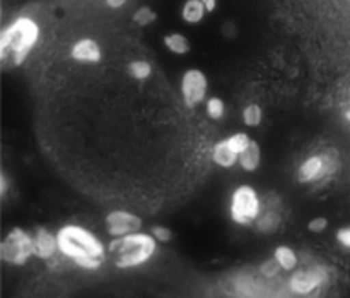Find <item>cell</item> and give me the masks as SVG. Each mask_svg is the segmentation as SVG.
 Instances as JSON below:
<instances>
[{
	"mask_svg": "<svg viewBox=\"0 0 350 298\" xmlns=\"http://www.w3.org/2000/svg\"><path fill=\"white\" fill-rule=\"evenodd\" d=\"M340 166V154L335 147L313 151L296 168V180L301 185H313L334 177Z\"/></svg>",
	"mask_w": 350,
	"mask_h": 298,
	"instance_id": "obj_6",
	"label": "cell"
},
{
	"mask_svg": "<svg viewBox=\"0 0 350 298\" xmlns=\"http://www.w3.org/2000/svg\"><path fill=\"white\" fill-rule=\"evenodd\" d=\"M272 256L275 257L277 262L280 264V267L284 269V273H293L294 269L301 266V257L299 253L294 250V247L287 245V243H280L273 249Z\"/></svg>",
	"mask_w": 350,
	"mask_h": 298,
	"instance_id": "obj_15",
	"label": "cell"
},
{
	"mask_svg": "<svg viewBox=\"0 0 350 298\" xmlns=\"http://www.w3.org/2000/svg\"><path fill=\"white\" fill-rule=\"evenodd\" d=\"M328 226H330V221H328L327 216H314V218H311L310 221H308L306 228L308 232L313 233V235H321V233L327 232Z\"/></svg>",
	"mask_w": 350,
	"mask_h": 298,
	"instance_id": "obj_24",
	"label": "cell"
},
{
	"mask_svg": "<svg viewBox=\"0 0 350 298\" xmlns=\"http://www.w3.org/2000/svg\"><path fill=\"white\" fill-rule=\"evenodd\" d=\"M58 252L62 259L82 271H99L109 259L108 243L79 223H65L57 229Z\"/></svg>",
	"mask_w": 350,
	"mask_h": 298,
	"instance_id": "obj_1",
	"label": "cell"
},
{
	"mask_svg": "<svg viewBox=\"0 0 350 298\" xmlns=\"http://www.w3.org/2000/svg\"><path fill=\"white\" fill-rule=\"evenodd\" d=\"M204 105L205 115L211 120H214V122H219V120H222L226 116V110H228L226 108V101L222 98H219V96H208Z\"/></svg>",
	"mask_w": 350,
	"mask_h": 298,
	"instance_id": "obj_20",
	"label": "cell"
},
{
	"mask_svg": "<svg viewBox=\"0 0 350 298\" xmlns=\"http://www.w3.org/2000/svg\"><path fill=\"white\" fill-rule=\"evenodd\" d=\"M335 242L338 243V247L342 249L350 250V225L347 226H342L335 232Z\"/></svg>",
	"mask_w": 350,
	"mask_h": 298,
	"instance_id": "obj_26",
	"label": "cell"
},
{
	"mask_svg": "<svg viewBox=\"0 0 350 298\" xmlns=\"http://www.w3.org/2000/svg\"><path fill=\"white\" fill-rule=\"evenodd\" d=\"M280 225H282V209L272 204L263 206L262 214L258 216L255 223L256 232L262 233V235H273V233L279 232Z\"/></svg>",
	"mask_w": 350,
	"mask_h": 298,
	"instance_id": "obj_13",
	"label": "cell"
},
{
	"mask_svg": "<svg viewBox=\"0 0 350 298\" xmlns=\"http://www.w3.org/2000/svg\"><path fill=\"white\" fill-rule=\"evenodd\" d=\"M262 195L253 185L239 184L238 187L232 188L228 202V214L232 225L241 226V228H250L255 226L256 219L263 211Z\"/></svg>",
	"mask_w": 350,
	"mask_h": 298,
	"instance_id": "obj_5",
	"label": "cell"
},
{
	"mask_svg": "<svg viewBox=\"0 0 350 298\" xmlns=\"http://www.w3.org/2000/svg\"><path fill=\"white\" fill-rule=\"evenodd\" d=\"M41 27L33 17L17 16L0 31V58L12 67H21L36 48Z\"/></svg>",
	"mask_w": 350,
	"mask_h": 298,
	"instance_id": "obj_2",
	"label": "cell"
},
{
	"mask_svg": "<svg viewBox=\"0 0 350 298\" xmlns=\"http://www.w3.org/2000/svg\"><path fill=\"white\" fill-rule=\"evenodd\" d=\"M228 140L238 153H241V151H245L252 144L253 137L248 132H245V130H238V132H232L231 136H228Z\"/></svg>",
	"mask_w": 350,
	"mask_h": 298,
	"instance_id": "obj_23",
	"label": "cell"
},
{
	"mask_svg": "<svg viewBox=\"0 0 350 298\" xmlns=\"http://www.w3.org/2000/svg\"><path fill=\"white\" fill-rule=\"evenodd\" d=\"M0 194H2V197H5L7 195V188H9V180H7L5 173H2V177H0Z\"/></svg>",
	"mask_w": 350,
	"mask_h": 298,
	"instance_id": "obj_28",
	"label": "cell"
},
{
	"mask_svg": "<svg viewBox=\"0 0 350 298\" xmlns=\"http://www.w3.org/2000/svg\"><path fill=\"white\" fill-rule=\"evenodd\" d=\"M344 116H345V120H347V122L350 123V108L345 110V112H344Z\"/></svg>",
	"mask_w": 350,
	"mask_h": 298,
	"instance_id": "obj_30",
	"label": "cell"
},
{
	"mask_svg": "<svg viewBox=\"0 0 350 298\" xmlns=\"http://www.w3.org/2000/svg\"><path fill=\"white\" fill-rule=\"evenodd\" d=\"M202 2H204L205 9H207L208 14H212L215 9H217V3H219L217 0H202Z\"/></svg>",
	"mask_w": 350,
	"mask_h": 298,
	"instance_id": "obj_29",
	"label": "cell"
},
{
	"mask_svg": "<svg viewBox=\"0 0 350 298\" xmlns=\"http://www.w3.org/2000/svg\"><path fill=\"white\" fill-rule=\"evenodd\" d=\"M163 43L167 50L173 55H178V57H183V55H188L191 51V43L183 33H167L164 34Z\"/></svg>",
	"mask_w": 350,
	"mask_h": 298,
	"instance_id": "obj_16",
	"label": "cell"
},
{
	"mask_svg": "<svg viewBox=\"0 0 350 298\" xmlns=\"http://www.w3.org/2000/svg\"><path fill=\"white\" fill-rule=\"evenodd\" d=\"M180 92L188 110H197L208 98V77L202 69L190 67L183 72L180 81Z\"/></svg>",
	"mask_w": 350,
	"mask_h": 298,
	"instance_id": "obj_8",
	"label": "cell"
},
{
	"mask_svg": "<svg viewBox=\"0 0 350 298\" xmlns=\"http://www.w3.org/2000/svg\"><path fill=\"white\" fill-rule=\"evenodd\" d=\"M106 2V5L109 7V9H122L123 5H125L126 3V0H105Z\"/></svg>",
	"mask_w": 350,
	"mask_h": 298,
	"instance_id": "obj_27",
	"label": "cell"
},
{
	"mask_svg": "<svg viewBox=\"0 0 350 298\" xmlns=\"http://www.w3.org/2000/svg\"><path fill=\"white\" fill-rule=\"evenodd\" d=\"M211 160L215 166L222 168V170H231V168L238 166L239 153L229 144L228 137H224V139L214 142L211 149Z\"/></svg>",
	"mask_w": 350,
	"mask_h": 298,
	"instance_id": "obj_12",
	"label": "cell"
},
{
	"mask_svg": "<svg viewBox=\"0 0 350 298\" xmlns=\"http://www.w3.org/2000/svg\"><path fill=\"white\" fill-rule=\"evenodd\" d=\"M280 273H284V269L280 267V264L277 262L273 256L260 262L258 274L262 277H265V280H277L280 276Z\"/></svg>",
	"mask_w": 350,
	"mask_h": 298,
	"instance_id": "obj_22",
	"label": "cell"
},
{
	"mask_svg": "<svg viewBox=\"0 0 350 298\" xmlns=\"http://www.w3.org/2000/svg\"><path fill=\"white\" fill-rule=\"evenodd\" d=\"M125 71L135 81H147L152 75V64L146 58H135V60H130L126 64Z\"/></svg>",
	"mask_w": 350,
	"mask_h": 298,
	"instance_id": "obj_18",
	"label": "cell"
},
{
	"mask_svg": "<svg viewBox=\"0 0 350 298\" xmlns=\"http://www.w3.org/2000/svg\"><path fill=\"white\" fill-rule=\"evenodd\" d=\"M149 232L156 236V240L159 243H170L173 240V232H171V228H167L164 225H152Z\"/></svg>",
	"mask_w": 350,
	"mask_h": 298,
	"instance_id": "obj_25",
	"label": "cell"
},
{
	"mask_svg": "<svg viewBox=\"0 0 350 298\" xmlns=\"http://www.w3.org/2000/svg\"><path fill=\"white\" fill-rule=\"evenodd\" d=\"M144 228V219L137 212L129 209H113L105 216V232L109 238H118L129 233L140 232Z\"/></svg>",
	"mask_w": 350,
	"mask_h": 298,
	"instance_id": "obj_9",
	"label": "cell"
},
{
	"mask_svg": "<svg viewBox=\"0 0 350 298\" xmlns=\"http://www.w3.org/2000/svg\"><path fill=\"white\" fill-rule=\"evenodd\" d=\"M133 24H137L139 27H147L150 24H154L157 21V12L149 5H140L139 9L133 12L132 16Z\"/></svg>",
	"mask_w": 350,
	"mask_h": 298,
	"instance_id": "obj_21",
	"label": "cell"
},
{
	"mask_svg": "<svg viewBox=\"0 0 350 298\" xmlns=\"http://www.w3.org/2000/svg\"><path fill=\"white\" fill-rule=\"evenodd\" d=\"M207 14L208 12L202 0H185L183 7H181V19L188 24L202 23Z\"/></svg>",
	"mask_w": 350,
	"mask_h": 298,
	"instance_id": "obj_17",
	"label": "cell"
},
{
	"mask_svg": "<svg viewBox=\"0 0 350 298\" xmlns=\"http://www.w3.org/2000/svg\"><path fill=\"white\" fill-rule=\"evenodd\" d=\"M70 58L79 64H99L103 60L101 45L92 38H81L70 47Z\"/></svg>",
	"mask_w": 350,
	"mask_h": 298,
	"instance_id": "obj_11",
	"label": "cell"
},
{
	"mask_svg": "<svg viewBox=\"0 0 350 298\" xmlns=\"http://www.w3.org/2000/svg\"><path fill=\"white\" fill-rule=\"evenodd\" d=\"M349 2H350V0H349Z\"/></svg>",
	"mask_w": 350,
	"mask_h": 298,
	"instance_id": "obj_31",
	"label": "cell"
},
{
	"mask_svg": "<svg viewBox=\"0 0 350 298\" xmlns=\"http://www.w3.org/2000/svg\"><path fill=\"white\" fill-rule=\"evenodd\" d=\"M332 269L325 262L310 260V262H301L297 269L289 273L286 281L287 291L294 297H311L321 290H327L330 286Z\"/></svg>",
	"mask_w": 350,
	"mask_h": 298,
	"instance_id": "obj_4",
	"label": "cell"
},
{
	"mask_svg": "<svg viewBox=\"0 0 350 298\" xmlns=\"http://www.w3.org/2000/svg\"><path fill=\"white\" fill-rule=\"evenodd\" d=\"M159 252V242L150 232H133L118 238H109L108 253L113 266L120 271L139 269Z\"/></svg>",
	"mask_w": 350,
	"mask_h": 298,
	"instance_id": "obj_3",
	"label": "cell"
},
{
	"mask_svg": "<svg viewBox=\"0 0 350 298\" xmlns=\"http://www.w3.org/2000/svg\"><path fill=\"white\" fill-rule=\"evenodd\" d=\"M33 252L34 259L43 260V262H51L55 257L60 256L58 252L57 232H51L48 228H36L33 232Z\"/></svg>",
	"mask_w": 350,
	"mask_h": 298,
	"instance_id": "obj_10",
	"label": "cell"
},
{
	"mask_svg": "<svg viewBox=\"0 0 350 298\" xmlns=\"http://www.w3.org/2000/svg\"><path fill=\"white\" fill-rule=\"evenodd\" d=\"M241 122L243 125L248 129H256L262 125L263 122V108L258 103H248L245 108L241 110Z\"/></svg>",
	"mask_w": 350,
	"mask_h": 298,
	"instance_id": "obj_19",
	"label": "cell"
},
{
	"mask_svg": "<svg viewBox=\"0 0 350 298\" xmlns=\"http://www.w3.org/2000/svg\"><path fill=\"white\" fill-rule=\"evenodd\" d=\"M34 257L33 233L23 226H14L0 242V259L12 267H23Z\"/></svg>",
	"mask_w": 350,
	"mask_h": 298,
	"instance_id": "obj_7",
	"label": "cell"
},
{
	"mask_svg": "<svg viewBox=\"0 0 350 298\" xmlns=\"http://www.w3.org/2000/svg\"><path fill=\"white\" fill-rule=\"evenodd\" d=\"M262 164V147H260V142L256 139L252 140L248 147L245 151L239 153L238 166L241 168L245 173H255L256 170Z\"/></svg>",
	"mask_w": 350,
	"mask_h": 298,
	"instance_id": "obj_14",
	"label": "cell"
}]
</instances>
